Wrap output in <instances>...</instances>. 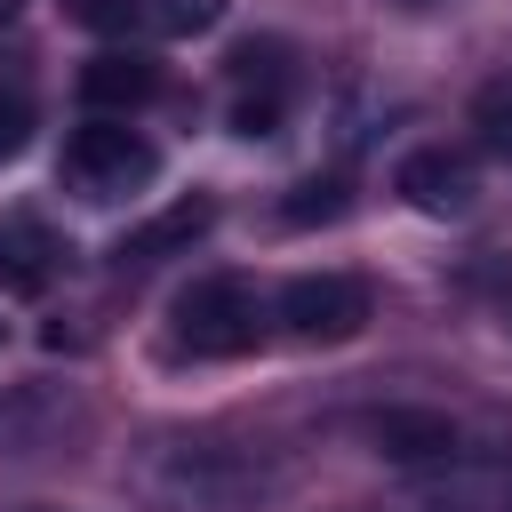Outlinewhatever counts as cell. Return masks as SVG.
<instances>
[{
  "instance_id": "obj_1",
  "label": "cell",
  "mask_w": 512,
  "mask_h": 512,
  "mask_svg": "<svg viewBox=\"0 0 512 512\" xmlns=\"http://www.w3.org/2000/svg\"><path fill=\"white\" fill-rule=\"evenodd\" d=\"M136 480L176 512H240L272 488V464L232 448V440H152Z\"/></svg>"
},
{
  "instance_id": "obj_2",
  "label": "cell",
  "mask_w": 512,
  "mask_h": 512,
  "mask_svg": "<svg viewBox=\"0 0 512 512\" xmlns=\"http://www.w3.org/2000/svg\"><path fill=\"white\" fill-rule=\"evenodd\" d=\"M168 336H176V352H192V360H240V352H256V336H264V296H256L240 272H208V280H192V288L168 304Z\"/></svg>"
},
{
  "instance_id": "obj_3",
  "label": "cell",
  "mask_w": 512,
  "mask_h": 512,
  "mask_svg": "<svg viewBox=\"0 0 512 512\" xmlns=\"http://www.w3.org/2000/svg\"><path fill=\"white\" fill-rule=\"evenodd\" d=\"M56 176H64L80 200H120V192H136V184L160 176V152H152L128 120H80V128L64 136Z\"/></svg>"
},
{
  "instance_id": "obj_4",
  "label": "cell",
  "mask_w": 512,
  "mask_h": 512,
  "mask_svg": "<svg viewBox=\"0 0 512 512\" xmlns=\"http://www.w3.org/2000/svg\"><path fill=\"white\" fill-rule=\"evenodd\" d=\"M400 512H512V456H440L400 480Z\"/></svg>"
},
{
  "instance_id": "obj_5",
  "label": "cell",
  "mask_w": 512,
  "mask_h": 512,
  "mask_svg": "<svg viewBox=\"0 0 512 512\" xmlns=\"http://www.w3.org/2000/svg\"><path fill=\"white\" fill-rule=\"evenodd\" d=\"M280 328L296 344H344L368 328V280L352 272H296L280 288Z\"/></svg>"
},
{
  "instance_id": "obj_6",
  "label": "cell",
  "mask_w": 512,
  "mask_h": 512,
  "mask_svg": "<svg viewBox=\"0 0 512 512\" xmlns=\"http://www.w3.org/2000/svg\"><path fill=\"white\" fill-rule=\"evenodd\" d=\"M232 136H272L288 120V40H240L232 48Z\"/></svg>"
},
{
  "instance_id": "obj_7",
  "label": "cell",
  "mask_w": 512,
  "mask_h": 512,
  "mask_svg": "<svg viewBox=\"0 0 512 512\" xmlns=\"http://www.w3.org/2000/svg\"><path fill=\"white\" fill-rule=\"evenodd\" d=\"M392 184H400V200L424 208V216H464V208L480 200V168H472V152H448V144L408 152Z\"/></svg>"
},
{
  "instance_id": "obj_8",
  "label": "cell",
  "mask_w": 512,
  "mask_h": 512,
  "mask_svg": "<svg viewBox=\"0 0 512 512\" xmlns=\"http://www.w3.org/2000/svg\"><path fill=\"white\" fill-rule=\"evenodd\" d=\"M80 96H88L96 112H136V104L160 96V64H152L144 48H96V56L80 64Z\"/></svg>"
},
{
  "instance_id": "obj_9",
  "label": "cell",
  "mask_w": 512,
  "mask_h": 512,
  "mask_svg": "<svg viewBox=\"0 0 512 512\" xmlns=\"http://www.w3.org/2000/svg\"><path fill=\"white\" fill-rule=\"evenodd\" d=\"M368 440H376V456H392V464H440V456H456V424L440 416V408H384V416H368Z\"/></svg>"
},
{
  "instance_id": "obj_10",
  "label": "cell",
  "mask_w": 512,
  "mask_h": 512,
  "mask_svg": "<svg viewBox=\"0 0 512 512\" xmlns=\"http://www.w3.org/2000/svg\"><path fill=\"white\" fill-rule=\"evenodd\" d=\"M208 224H216V200H208V192H192V200H168L152 224H136V232L120 240V264H160V256H176V248H192Z\"/></svg>"
},
{
  "instance_id": "obj_11",
  "label": "cell",
  "mask_w": 512,
  "mask_h": 512,
  "mask_svg": "<svg viewBox=\"0 0 512 512\" xmlns=\"http://www.w3.org/2000/svg\"><path fill=\"white\" fill-rule=\"evenodd\" d=\"M32 128H40V96H32V80L8 64V72H0V160H16V152L32 144Z\"/></svg>"
},
{
  "instance_id": "obj_12",
  "label": "cell",
  "mask_w": 512,
  "mask_h": 512,
  "mask_svg": "<svg viewBox=\"0 0 512 512\" xmlns=\"http://www.w3.org/2000/svg\"><path fill=\"white\" fill-rule=\"evenodd\" d=\"M472 128H480V144H488V152H504V160H512V72H496V80H480V88H472Z\"/></svg>"
},
{
  "instance_id": "obj_13",
  "label": "cell",
  "mask_w": 512,
  "mask_h": 512,
  "mask_svg": "<svg viewBox=\"0 0 512 512\" xmlns=\"http://www.w3.org/2000/svg\"><path fill=\"white\" fill-rule=\"evenodd\" d=\"M344 200H352V192H344V176H304V184L280 200V216H288V224H336V216H344Z\"/></svg>"
},
{
  "instance_id": "obj_14",
  "label": "cell",
  "mask_w": 512,
  "mask_h": 512,
  "mask_svg": "<svg viewBox=\"0 0 512 512\" xmlns=\"http://www.w3.org/2000/svg\"><path fill=\"white\" fill-rule=\"evenodd\" d=\"M72 16L96 32H160V0H72Z\"/></svg>"
},
{
  "instance_id": "obj_15",
  "label": "cell",
  "mask_w": 512,
  "mask_h": 512,
  "mask_svg": "<svg viewBox=\"0 0 512 512\" xmlns=\"http://www.w3.org/2000/svg\"><path fill=\"white\" fill-rule=\"evenodd\" d=\"M224 16V0H160V32L168 40H184V32H208Z\"/></svg>"
},
{
  "instance_id": "obj_16",
  "label": "cell",
  "mask_w": 512,
  "mask_h": 512,
  "mask_svg": "<svg viewBox=\"0 0 512 512\" xmlns=\"http://www.w3.org/2000/svg\"><path fill=\"white\" fill-rule=\"evenodd\" d=\"M0 272H16V264H8V232H0ZM16 280H24V272H16Z\"/></svg>"
},
{
  "instance_id": "obj_17",
  "label": "cell",
  "mask_w": 512,
  "mask_h": 512,
  "mask_svg": "<svg viewBox=\"0 0 512 512\" xmlns=\"http://www.w3.org/2000/svg\"><path fill=\"white\" fill-rule=\"evenodd\" d=\"M8 16H16V0H0V24H8Z\"/></svg>"
}]
</instances>
